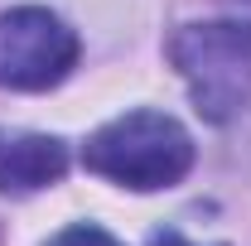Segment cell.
<instances>
[{
  "instance_id": "obj_2",
  "label": "cell",
  "mask_w": 251,
  "mask_h": 246,
  "mask_svg": "<svg viewBox=\"0 0 251 246\" xmlns=\"http://www.w3.org/2000/svg\"><path fill=\"white\" fill-rule=\"evenodd\" d=\"M169 58L188 82L198 116L232 121L251 106V25L242 20L184 25L169 39Z\"/></svg>"
},
{
  "instance_id": "obj_5",
  "label": "cell",
  "mask_w": 251,
  "mask_h": 246,
  "mask_svg": "<svg viewBox=\"0 0 251 246\" xmlns=\"http://www.w3.org/2000/svg\"><path fill=\"white\" fill-rule=\"evenodd\" d=\"M49 246H121L111 232H101L92 222H73V227H63L58 237H49Z\"/></svg>"
},
{
  "instance_id": "obj_6",
  "label": "cell",
  "mask_w": 251,
  "mask_h": 246,
  "mask_svg": "<svg viewBox=\"0 0 251 246\" xmlns=\"http://www.w3.org/2000/svg\"><path fill=\"white\" fill-rule=\"evenodd\" d=\"M150 246H198V242H188V237H179V232H155Z\"/></svg>"
},
{
  "instance_id": "obj_3",
  "label": "cell",
  "mask_w": 251,
  "mask_h": 246,
  "mask_svg": "<svg viewBox=\"0 0 251 246\" xmlns=\"http://www.w3.org/2000/svg\"><path fill=\"white\" fill-rule=\"evenodd\" d=\"M77 63V34L44 5H20L0 15V87L49 92Z\"/></svg>"
},
{
  "instance_id": "obj_4",
  "label": "cell",
  "mask_w": 251,
  "mask_h": 246,
  "mask_svg": "<svg viewBox=\"0 0 251 246\" xmlns=\"http://www.w3.org/2000/svg\"><path fill=\"white\" fill-rule=\"evenodd\" d=\"M68 174V145L58 135H5L0 140V193L25 198L53 188Z\"/></svg>"
},
{
  "instance_id": "obj_1",
  "label": "cell",
  "mask_w": 251,
  "mask_h": 246,
  "mask_svg": "<svg viewBox=\"0 0 251 246\" xmlns=\"http://www.w3.org/2000/svg\"><path fill=\"white\" fill-rule=\"evenodd\" d=\"M82 164L135 193L174 188L193 169V135L164 111H126L87 135Z\"/></svg>"
}]
</instances>
